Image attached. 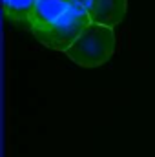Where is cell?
Instances as JSON below:
<instances>
[{"label": "cell", "mask_w": 155, "mask_h": 157, "mask_svg": "<svg viewBox=\"0 0 155 157\" xmlns=\"http://www.w3.org/2000/svg\"><path fill=\"white\" fill-rule=\"evenodd\" d=\"M37 0H9L4 4V15L15 26L31 31V13Z\"/></svg>", "instance_id": "cell-5"}, {"label": "cell", "mask_w": 155, "mask_h": 157, "mask_svg": "<svg viewBox=\"0 0 155 157\" xmlns=\"http://www.w3.org/2000/svg\"><path fill=\"white\" fill-rule=\"evenodd\" d=\"M89 24L91 18L88 15V9L84 6L73 4L60 18H57L44 29H39L31 35H35V39L46 48L66 53Z\"/></svg>", "instance_id": "cell-2"}, {"label": "cell", "mask_w": 155, "mask_h": 157, "mask_svg": "<svg viewBox=\"0 0 155 157\" xmlns=\"http://www.w3.org/2000/svg\"><path fill=\"white\" fill-rule=\"evenodd\" d=\"M6 2H9V0H4V4H6Z\"/></svg>", "instance_id": "cell-7"}, {"label": "cell", "mask_w": 155, "mask_h": 157, "mask_svg": "<svg viewBox=\"0 0 155 157\" xmlns=\"http://www.w3.org/2000/svg\"><path fill=\"white\" fill-rule=\"evenodd\" d=\"M73 4V0H37L31 13V33L44 29L51 22L60 18Z\"/></svg>", "instance_id": "cell-4"}, {"label": "cell", "mask_w": 155, "mask_h": 157, "mask_svg": "<svg viewBox=\"0 0 155 157\" xmlns=\"http://www.w3.org/2000/svg\"><path fill=\"white\" fill-rule=\"evenodd\" d=\"M73 2H75V4H78V6H84V7L88 6V0H73Z\"/></svg>", "instance_id": "cell-6"}, {"label": "cell", "mask_w": 155, "mask_h": 157, "mask_svg": "<svg viewBox=\"0 0 155 157\" xmlns=\"http://www.w3.org/2000/svg\"><path fill=\"white\" fill-rule=\"evenodd\" d=\"M117 49V37L112 28L100 24H89L66 55L82 68H97L110 60Z\"/></svg>", "instance_id": "cell-1"}, {"label": "cell", "mask_w": 155, "mask_h": 157, "mask_svg": "<svg viewBox=\"0 0 155 157\" xmlns=\"http://www.w3.org/2000/svg\"><path fill=\"white\" fill-rule=\"evenodd\" d=\"M126 0H88V15L93 24H100L106 28H115L124 20L126 15Z\"/></svg>", "instance_id": "cell-3"}]
</instances>
